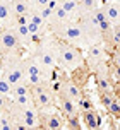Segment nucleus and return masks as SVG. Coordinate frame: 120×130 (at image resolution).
Listing matches in <instances>:
<instances>
[{
    "mask_svg": "<svg viewBox=\"0 0 120 130\" xmlns=\"http://www.w3.org/2000/svg\"><path fill=\"white\" fill-rule=\"evenodd\" d=\"M55 58H57V62H60V63L64 65L65 69H69V70H76L82 63V57H81L79 50L70 46V45H58L57 46Z\"/></svg>",
    "mask_w": 120,
    "mask_h": 130,
    "instance_id": "f257e3e1",
    "label": "nucleus"
},
{
    "mask_svg": "<svg viewBox=\"0 0 120 130\" xmlns=\"http://www.w3.org/2000/svg\"><path fill=\"white\" fill-rule=\"evenodd\" d=\"M0 41H2V48H4L5 52L14 50V48L17 46V34L12 32V31H4V32H2Z\"/></svg>",
    "mask_w": 120,
    "mask_h": 130,
    "instance_id": "f03ea898",
    "label": "nucleus"
},
{
    "mask_svg": "<svg viewBox=\"0 0 120 130\" xmlns=\"http://www.w3.org/2000/svg\"><path fill=\"white\" fill-rule=\"evenodd\" d=\"M62 36L65 39H69V41H77L82 36V29L77 24H69V26H65L62 29Z\"/></svg>",
    "mask_w": 120,
    "mask_h": 130,
    "instance_id": "7ed1b4c3",
    "label": "nucleus"
},
{
    "mask_svg": "<svg viewBox=\"0 0 120 130\" xmlns=\"http://www.w3.org/2000/svg\"><path fill=\"white\" fill-rule=\"evenodd\" d=\"M62 89H64V96H67V98H70V99H79L81 96H82V92H81V89H79V86L77 84H74V82H65V84L62 86Z\"/></svg>",
    "mask_w": 120,
    "mask_h": 130,
    "instance_id": "20e7f679",
    "label": "nucleus"
},
{
    "mask_svg": "<svg viewBox=\"0 0 120 130\" xmlns=\"http://www.w3.org/2000/svg\"><path fill=\"white\" fill-rule=\"evenodd\" d=\"M40 62L43 65V69H47V70H53L55 63H57V58H55V55L52 52H41L40 55Z\"/></svg>",
    "mask_w": 120,
    "mask_h": 130,
    "instance_id": "39448f33",
    "label": "nucleus"
},
{
    "mask_svg": "<svg viewBox=\"0 0 120 130\" xmlns=\"http://www.w3.org/2000/svg\"><path fill=\"white\" fill-rule=\"evenodd\" d=\"M62 110H64V113H65L67 117L77 115V106L74 103V99H70V98H67V96H64V99H62Z\"/></svg>",
    "mask_w": 120,
    "mask_h": 130,
    "instance_id": "423d86ee",
    "label": "nucleus"
},
{
    "mask_svg": "<svg viewBox=\"0 0 120 130\" xmlns=\"http://www.w3.org/2000/svg\"><path fill=\"white\" fill-rule=\"evenodd\" d=\"M36 99H38V104L40 106H50V103H52L50 94L43 87H40V86H36Z\"/></svg>",
    "mask_w": 120,
    "mask_h": 130,
    "instance_id": "0eeeda50",
    "label": "nucleus"
},
{
    "mask_svg": "<svg viewBox=\"0 0 120 130\" xmlns=\"http://www.w3.org/2000/svg\"><path fill=\"white\" fill-rule=\"evenodd\" d=\"M105 14H107L108 21H117V19H120V7L117 4H110L105 9Z\"/></svg>",
    "mask_w": 120,
    "mask_h": 130,
    "instance_id": "6e6552de",
    "label": "nucleus"
},
{
    "mask_svg": "<svg viewBox=\"0 0 120 130\" xmlns=\"http://www.w3.org/2000/svg\"><path fill=\"white\" fill-rule=\"evenodd\" d=\"M84 122H86L87 128H96L98 127V117H96V113L93 110L84 111Z\"/></svg>",
    "mask_w": 120,
    "mask_h": 130,
    "instance_id": "1a4fd4ad",
    "label": "nucleus"
},
{
    "mask_svg": "<svg viewBox=\"0 0 120 130\" xmlns=\"http://www.w3.org/2000/svg\"><path fill=\"white\" fill-rule=\"evenodd\" d=\"M24 127L26 128H34L36 127V113H34V110L24 111Z\"/></svg>",
    "mask_w": 120,
    "mask_h": 130,
    "instance_id": "9d476101",
    "label": "nucleus"
},
{
    "mask_svg": "<svg viewBox=\"0 0 120 130\" xmlns=\"http://www.w3.org/2000/svg\"><path fill=\"white\" fill-rule=\"evenodd\" d=\"M12 9L17 15H22V14H27V4L24 0H14Z\"/></svg>",
    "mask_w": 120,
    "mask_h": 130,
    "instance_id": "9b49d317",
    "label": "nucleus"
},
{
    "mask_svg": "<svg viewBox=\"0 0 120 130\" xmlns=\"http://www.w3.org/2000/svg\"><path fill=\"white\" fill-rule=\"evenodd\" d=\"M21 75H22L21 69H14V70H9V72H7V80H9V82L12 84V87H14V86L19 82Z\"/></svg>",
    "mask_w": 120,
    "mask_h": 130,
    "instance_id": "f8f14e48",
    "label": "nucleus"
},
{
    "mask_svg": "<svg viewBox=\"0 0 120 130\" xmlns=\"http://www.w3.org/2000/svg\"><path fill=\"white\" fill-rule=\"evenodd\" d=\"M47 128H50V130H58V128H62V120H60L58 117H50L47 120Z\"/></svg>",
    "mask_w": 120,
    "mask_h": 130,
    "instance_id": "ddd939ff",
    "label": "nucleus"
},
{
    "mask_svg": "<svg viewBox=\"0 0 120 130\" xmlns=\"http://www.w3.org/2000/svg\"><path fill=\"white\" fill-rule=\"evenodd\" d=\"M10 91H12V84L7 79H0V94L7 96V94H10Z\"/></svg>",
    "mask_w": 120,
    "mask_h": 130,
    "instance_id": "4468645a",
    "label": "nucleus"
},
{
    "mask_svg": "<svg viewBox=\"0 0 120 130\" xmlns=\"http://www.w3.org/2000/svg\"><path fill=\"white\" fill-rule=\"evenodd\" d=\"M9 17H10V9H9V5L2 0V2H0V21H7Z\"/></svg>",
    "mask_w": 120,
    "mask_h": 130,
    "instance_id": "2eb2a0df",
    "label": "nucleus"
},
{
    "mask_svg": "<svg viewBox=\"0 0 120 130\" xmlns=\"http://www.w3.org/2000/svg\"><path fill=\"white\" fill-rule=\"evenodd\" d=\"M62 7L65 9L67 14H69V12H74V10L77 9V2H76V0H64V2H62Z\"/></svg>",
    "mask_w": 120,
    "mask_h": 130,
    "instance_id": "dca6fc26",
    "label": "nucleus"
},
{
    "mask_svg": "<svg viewBox=\"0 0 120 130\" xmlns=\"http://www.w3.org/2000/svg\"><path fill=\"white\" fill-rule=\"evenodd\" d=\"M98 87H100V91H103V92H108L112 87H110V82H108L105 77H98Z\"/></svg>",
    "mask_w": 120,
    "mask_h": 130,
    "instance_id": "f3484780",
    "label": "nucleus"
},
{
    "mask_svg": "<svg viewBox=\"0 0 120 130\" xmlns=\"http://www.w3.org/2000/svg\"><path fill=\"white\" fill-rule=\"evenodd\" d=\"M69 128H82V127H81V120H79L77 115L69 117Z\"/></svg>",
    "mask_w": 120,
    "mask_h": 130,
    "instance_id": "a211bd4d",
    "label": "nucleus"
},
{
    "mask_svg": "<svg viewBox=\"0 0 120 130\" xmlns=\"http://www.w3.org/2000/svg\"><path fill=\"white\" fill-rule=\"evenodd\" d=\"M26 72H27V75H29V74H41L40 67L34 63V62H27L26 63Z\"/></svg>",
    "mask_w": 120,
    "mask_h": 130,
    "instance_id": "6ab92c4d",
    "label": "nucleus"
},
{
    "mask_svg": "<svg viewBox=\"0 0 120 130\" xmlns=\"http://www.w3.org/2000/svg\"><path fill=\"white\" fill-rule=\"evenodd\" d=\"M14 92H16V96H22V94H29V89H27L26 86L17 82V84L14 86Z\"/></svg>",
    "mask_w": 120,
    "mask_h": 130,
    "instance_id": "aec40b11",
    "label": "nucleus"
},
{
    "mask_svg": "<svg viewBox=\"0 0 120 130\" xmlns=\"http://www.w3.org/2000/svg\"><path fill=\"white\" fill-rule=\"evenodd\" d=\"M17 34H19V38H27V36H29L27 24H19V26H17Z\"/></svg>",
    "mask_w": 120,
    "mask_h": 130,
    "instance_id": "412c9836",
    "label": "nucleus"
},
{
    "mask_svg": "<svg viewBox=\"0 0 120 130\" xmlns=\"http://www.w3.org/2000/svg\"><path fill=\"white\" fill-rule=\"evenodd\" d=\"M108 111H110V113H113V115H120V103L117 101V99L112 101V104L108 106Z\"/></svg>",
    "mask_w": 120,
    "mask_h": 130,
    "instance_id": "4be33fe9",
    "label": "nucleus"
},
{
    "mask_svg": "<svg viewBox=\"0 0 120 130\" xmlns=\"http://www.w3.org/2000/svg\"><path fill=\"white\" fill-rule=\"evenodd\" d=\"M29 22H34L36 26H40V27H41L45 21L41 19V15H40V14H29Z\"/></svg>",
    "mask_w": 120,
    "mask_h": 130,
    "instance_id": "5701e85b",
    "label": "nucleus"
},
{
    "mask_svg": "<svg viewBox=\"0 0 120 130\" xmlns=\"http://www.w3.org/2000/svg\"><path fill=\"white\" fill-rule=\"evenodd\" d=\"M77 103H79V106H81V108H82L84 111L91 110V101H89V99H86V98H82V96H81L79 99H77Z\"/></svg>",
    "mask_w": 120,
    "mask_h": 130,
    "instance_id": "b1692460",
    "label": "nucleus"
},
{
    "mask_svg": "<svg viewBox=\"0 0 120 130\" xmlns=\"http://www.w3.org/2000/svg\"><path fill=\"white\" fill-rule=\"evenodd\" d=\"M29 82L33 86H40L43 82V79H41V74H29Z\"/></svg>",
    "mask_w": 120,
    "mask_h": 130,
    "instance_id": "393cba45",
    "label": "nucleus"
},
{
    "mask_svg": "<svg viewBox=\"0 0 120 130\" xmlns=\"http://www.w3.org/2000/svg\"><path fill=\"white\" fill-rule=\"evenodd\" d=\"M52 14H53V10H52L50 7H41L40 15H41V19H43V21H47L48 17H52Z\"/></svg>",
    "mask_w": 120,
    "mask_h": 130,
    "instance_id": "a878e982",
    "label": "nucleus"
},
{
    "mask_svg": "<svg viewBox=\"0 0 120 130\" xmlns=\"http://www.w3.org/2000/svg\"><path fill=\"white\" fill-rule=\"evenodd\" d=\"M16 103L21 106H26L29 104V94H22V96H16Z\"/></svg>",
    "mask_w": 120,
    "mask_h": 130,
    "instance_id": "bb28decb",
    "label": "nucleus"
},
{
    "mask_svg": "<svg viewBox=\"0 0 120 130\" xmlns=\"http://www.w3.org/2000/svg\"><path fill=\"white\" fill-rule=\"evenodd\" d=\"M98 27H100L101 32H108L110 31V21L105 19V21H101V22H98Z\"/></svg>",
    "mask_w": 120,
    "mask_h": 130,
    "instance_id": "cd10ccee",
    "label": "nucleus"
},
{
    "mask_svg": "<svg viewBox=\"0 0 120 130\" xmlns=\"http://www.w3.org/2000/svg\"><path fill=\"white\" fill-rule=\"evenodd\" d=\"M115 98L112 96V94H108V92H105V94H103V96H101V101H103V104H105V106H110V104H112V101H113Z\"/></svg>",
    "mask_w": 120,
    "mask_h": 130,
    "instance_id": "c85d7f7f",
    "label": "nucleus"
},
{
    "mask_svg": "<svg viewBox=\"0 0 120 130\" xmlns=\"http://www.w3.org/2000/svg\"><path fill=\"white\" fill-rule=\"evenodd\" d=\"M101 55H103V50H101L100 46L94 45L93 48H91V57H93V58H100Z\"/></svg>",
    "mask_w": 120,
    "mask_h": 130,
    "instance_id": "c756f323",
    "label": "nucleus"
},
{
    "mask_svg": "<svg viewBox=\"0 0 120 130\" xmlns=\"http://www.w3.org/2000/svg\"><path fill=\"white\" fill-rule=\"evenodd\" d=\"M55 15H57L58 19H65V17H67V12H65V9H64L62 5H60V7H57V9H55Z\"/></svg>",
    "mask_w": 120,
    "mask_h": 130,
    "instance_id": "7c9ffc66",
    "label": "nucleus"
},
{
    "mask_svg": "<svg viewBox=\"0 0 120 130\" xmlns=\"http://www.w3.org/2000/svg\"><path fill=\"white\" fill-rule=\"evenodd\" d=\"M27 29H29V34H31V36H36V34H38L40 26H36L34 22H27Z\"/></svg>",
    "mask_w": 120,
    "mask_h": 130,
    "instance_id": "2f4dec72",
    "label": "nucleus"
},
{
    "mask_svg": "<svg viewBox=\"0 0 120 130\" xmlns=\"http://www.w3.org/2000/svg\"><path fill=\"white\" fill-rule=\"evenodd\" d=\"M94 19L98 21V22L105 21V19H107V14H105V10H96V12H94Z\"/></svg>",
    "mask_w": 120,
    "mask_h": 130,
    "instance_id": "473e14b6",
    "label": "nucleus"
},
{
    "mask_svg": "<svg viewBox=\"0 0 120 130\" xmlns=\"http://www.w3.org/2000/svg\"><path fill=\"white\" fill-rule=\"evenodd\" d=\"M0 128L9 130V128H12V125H10V122H9L7 118H2V120H0Z\"/></svg>",
    "mask_w": 120,
    "mask_h": 130,
    "instance_id": "72a5a7b5",
    "label": "nucleus"
},
{
    "mask_svg": "<svg viewBox=\"0 0 120 130\" xmlns=\"http://www.w3.org/2000/svg\"><path fill=\"white\" fill-rule=\"evenodd\" d=\"M17 22H19V24H27V22H29V15H27V14L17 15Z\"/></svg>",
    "mask_w": 120,
    "mask_h": 130,
    "instance_id": "f704fd0d",
    "label": "nucleus"
},
{
    "mask_svg": "<svg viewBox=\"0 0 120 130\" xmlns=\"http://www.w3.org/2000/svg\"><path fill=\"white\" fill-rule=\"evenodd\" d=\"M112 41H113L115 45H120V29H117V31L112 34Z\"/></svg>",
    "mask_w": 120,
    "mask_h": 130,
    "instance_id": "c9c22d12",
    "label": "nucleus"
},
{
    "mask_svg": "<svg viewBox=\"0 0 120 130\" xmlns=\"http://www.w3.org/2000/svg\"><path fill=\"white\" fill-rule=\"evenodd\" d=\"M113 65H117V67H120V53H115L113 55Z\"/></svg>",
    "mask_w": 120,
    "mask_h": 130,
    "instance_id": "e433bc0d",
    "label": "nucleus"
},
{
    "mask_svg": "<svg viewBox=\"0 0 120 130\" xmlns=\"http://www.w3.org/2000/svg\"><path fill=\"white\" fill-rule=\"evenodd\" d=\"M34 2H36V5H40V7H47L50 0H34Z\"/></svg>",
    "mask_w": 120,
    "mask_h": 130,
    "instance_id": "4c0bfd02",
    "label": "nucleus"
},
{
    "mask_svg": "<svg viewBox=\"0 0 120 130\" xmlns=\"http://www.w3.org/2000/svg\"><path fill=\"white\" fill-rule=\"evenodd\" d=\"M47 7H50L52 10H55V9H57V0H50V2H48V5H47Z\"/></svg>",
    "mask_w": 120,
    "mask_h": 130,
    "instance_id": "58836bf2",
    "label": "nucleus"
},
{
    "mask_svg": "<svg viewBox=\"0 0 120 130\" xmlns=\"http://www.w3.org/2000/svg\"><path fill=\"white\" fill-rule=\"evenodd\" d=\"M113 75H115L117 79H120V67H117V65L113 67Z\"/></svg>",
    "mask_w": 120,
    "mask_h": 130,
    "instance_id": "ea45409f",
    "label": "nucleus"
},
{
    "mask_svg": "<svg viewBox=\"0 0 120 130\" xmlns=\"http://www.w3.org/2000/svg\"><path fill=\"white\" fill-rule=\"evenodd\" d=\"M82 4H84V7H93L94 0H82Z\"/></svg>",
    "mask_w": 120,
    "mask_h": 130,
    "instance_id": "a19ab883",
    "label": "nucleus"
},
{
    "mask_svg": "<svg viewBox=\"0 0 120 130\" xmlns=\"http://www.w3.org/2000/svg\"><path fill=\"white\" fill-rule=\"evenodd\" d=\"M0 110H2V106H0Z\"/></svg>",
    "mask_w": 120,
    "mask_h": 130,
    "instance_id": "79ce46f5",
    "label": "nucleus"
}]
</instances>
